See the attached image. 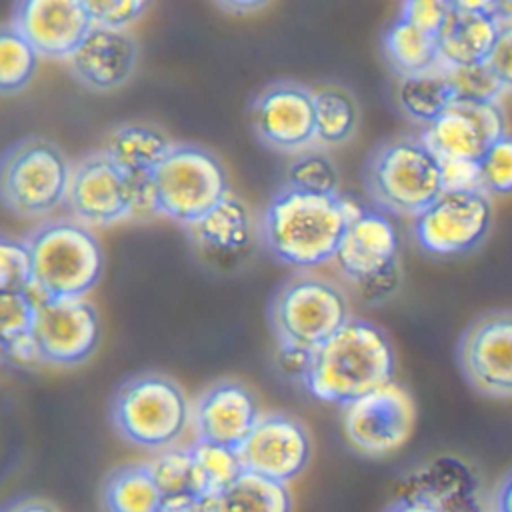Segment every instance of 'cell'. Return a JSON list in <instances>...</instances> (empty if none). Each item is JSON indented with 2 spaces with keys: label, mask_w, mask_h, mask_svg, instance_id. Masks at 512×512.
I'll return each mask as SVG.
<instances>
[{
  "label": "cell",
  "mask_w": 512,
  "mask_h": 512,
  "mask_svg": "<svg viewBox=\"0 0 512 512\" xmlns=\"http://www.w3.org/2000/svg\"><path fill=\"white\" fill-rule=\"evenodd\" d=\"M354 200L284 186L266 206L262 234L268 250L294 268H316L336 258L350 222L362 212Z\"/></svg>",
  "instance_id": "6da1fadb"
},
{
  "label": "cell",
  "mask_w": 512,
  "mask_h": 512,
  "mask_svg": "<svg viewBox=\"0 0 512 512\" xmlns=\"http://www.w3.org/2000/svg\"><path fill=\"white\" fill-rule=\"evenodd\" d=\"M394 362L386 334L376 324L352 316L338 334L312 352L302 384L322 402L348 406L392 382Z\"/></svg>",
  "instance_id": "7a4b0ae2"
},
{
  "label": "cell",
  "mask_w": 512,
  "mask_h": 512,
  "mask_svg": "<svg viewBox=\"0 0 512 512\" xmlns=\"http://www.w3.org/2000/svg\"><path fill=\"white\" fill-rule=\"evenodd\" d=\"M32 254L30 298H84L102 274V248L80 222L54 220L26 240Z\"/></svg>",
  "instance_id": "3957f363"
},
{
  "label": "cell",
  "mask_w": 512,
  "mask_h": 512,
  "mask_svg": "<svg viewBox=\"0 0 512 512\" xmlns=\"http://www.w3.org/2000/svg\"><path fill=\"white\" fill-rule=\"evenodd\" d=\"M366 186L384 212L416 218L444 192L442 164L420 138H398L370 156Z\"/></svg>",
  "instance_id": "277c9868"
},
{
  "label": "cell",
  "mask_w": 512,
  "mask_h": 512,
  "mask_svg": "<svg viewBox=\"0 0 512 512\" xmlns=\"http://www.w3.org/2000/svg\"><path fill=\"white\" fill-rule=\"evenodd\" d=\"M192 410L182 388L158 374L126 382L112 402V422L124 440L148 450H168L188 428Z\"/></svg>",
  "instance_id": "5b68a950"
},
{
  "label": "cell",
  "mask_w": 512,
  "mask_h": 512,
  "mask_svg": "<svg viewBox=\"0 0 512 512\" xmlns=\"http://www.w3.org/2000/svg\"><path fill=\"white\" fill-rule=\"evenodd\" d=\"M350 304L332 280L300 274L272 300L270 322L280 344L314 352L350 322Z\"/></svg>",
  "instance_id": "8992f818"
},
{
  "label": "cell",
  "mask_w": 512,
  "mask_h": 512,
  "mask_svg": "<svg viewBox=\"0 0 512 512\" xmlns=\"http://www.w3.org/2000/svg\"><path fill=\"white\" fill-rule=\"evenodd\" d=\"M70 174L72 168L52 142L22 140L4 154L2 200L18 216H46L66 202Z\"/></svg>",
  "instance_id": "52a82bcc"
},
{
  "label": "cell",
  "mask_w": 512,
  "mask_h": 512,
  "mask_svg": "<svg viewBox=\"0 0 512 512\" xmlns=\"http://www.w3.org/2000/svg\"><path fill=\"white\" fill-rule=\"evenodd\" d=\"M160 216L192 226L228 196L226 170L204 148L174 144L152 172Z\"/></svg>",
  "instance_id": "ba28073f"
},
{
  "label": "cell",
  "mask_w": 512,
  "mask_h": 512,
  "mask_svg": "<svg viewBox=\"0 0 512 512\" xmlns=\"http://www.w3.org/2000/svg\"><path fill=\"white\" fill-rule=\"evenodd\" d=\"M416 406L394 380L344 406L342 432L348 444L364 456H388L412 436Z\"/></svg>",
  "instance_id": "9c48e42d"
},
{
  "label": "cell",
  "mask_w": 512,
  "mask_h": 512,
  "mask_svg": "<svg viewBox=\"0 0 512 512\" xmlns=\"http://www.w3.org/2000/svg\"><path fill=\"white\" fill-rule=\"evenodd\" d=\"M492 214V202L484 190L442 192L414 218V238L434 256L464 254L488 236Z\"/></svg>",
  "instance_id": "30bf717a"
},
{
  "label": "cell",
  "mask_w": 512,
  "mask_h": 512,
  "mask_svg": "<svg viewBox=\"0 0 512 512\" xmlns=\"http://www.w3.org/2000/svg\"><path fill=\"white\" fill-rule=\"evenodd\" d=\"M32 334L46 364L72 366L96 350L100 322L84 298H42L36 300Z\"/></svg>",
  "instance_id": "8fae6325"
},
{
  "label": "cell",
  "mask_w": 512,
  "mask_h": 512,
  "mask_svg": "<svg viewBox=\"0 0 512 512\" xmlns=\"http://www.w3.org/2000/svg\"><path fill=\"white\" fill-rule=\"evenodd\" d=\"M256 136L280 152H306L316 142L314 90L292 82L264 88L250 108Z\"/></svg>",
  "instance_id": "7c38bea8"
},
{
  "label": "cell",
  "mask_w": 512,
  "mask_h": 512,
  "mask_svg": "<svg viewBox=\"0 0 512 512\" xmlns=\"http://www.w3.org/2000/svg\"><path fill=\"white\" fill-rule=\"evenodd\" d=\"M460 366L468 382L488 396H512V310L476 318L460 338Z\"/></svg>",
  "instance_id": "4fadbf2b"
},
{
  "label": "cell",
  "mask_w": 512,
  "mask_h": 512,
  "mask_svg": "<svg viewBox=\"0 0 512 512\" xmlns=\"http://www.w3.org/2000/svg\"><path fill=\"white\" fill-rule=\"evenodd\" d=\"M502 136L506 130L498 102H454L442 116L424 126L420 140L440 162H480Z\"/></svg>",
  "instance_id": "5bb4252c"
},
{
  "label": "cell",
  "mask_w": 512,
  "mask_h": 512,
  "mask_svg": "<svg viewBox=\"0 0 512 512\" xmlns=\"http://www.w3.org/2000/svg\"><path fill=\"white\" fill-rule=\"evenodd\" d=\"M66 204L84 226H110L132 216L130 178L104 152L82 158L70 174Z\"/></svg>",
  "instance_id": "9a60e30c"
},
{
  "label": "cell",
  "mask_w": 512,
  "mask_h": 512,
  "mask_svg": "<svg viewBox=\"0 0 512 512\" xmlns=\"http://www.w3.org/2000/svg\"><path fill=\"white\" fill-rule=\"evenodd\" d=\"M246 472L288 484L304 472L310 460L306 428L288 414L260 416L238 448Z\"/></svg>",
  "instance_id": "2e32d148"
},
{
  "label": "cell",
  "mask_w": 512,
  "mask_h": 512,
  "mask_svg": "<svg viewBox=\"0 0 512 512\" xmlns=\"http://www.w3.org/2000/svg\"><path fill=\"white\" fill-rule=\"evenodd\" d=\"M12 26L40 56L68 60L92 28L86 2L26 0L20 2Z\"/></svg>",
  "instance_id": "e0dca14e"
},
{
  "label": "cell",
  "mask_w": 512,
  "mask_h": 512,
  "mask_svg": "<svg viewBox=\"0 0 512 512\" xmlns=\"http://www.w3.org/2000/svg\"><path fill=\"white\" fill-rule=\"evenodd\" d=\"M398 252L394 222L380 210L364 208L346 228L334 262L352 284H358L400 264Z\"/></svg>",
  "instance_id": "ac0fdd59"
},
{
  "label": "cell",
  "mask_w": 512,
  "mask_h": 512,
  "mask_svg": "<svg viewBox=\"0 0 512 512\" xmlns=\"http://www.w3.org/2000/svg\"><path fill=\"white\" fill-rule=\"evenodd\" d=\"M260 420L252 392L238 382L210 386L194 404L192 424L198 440L240 448Z\"/></svg>",
  "instance_id": "d6986e66"
},
{
  "label": "cell",
  "mask_w": 512,
  "mask_h": 512,
  "mask_svg": "<svg viewBox=\"0 0 512 512\" xmlns=\"http://www.w3.org/2000/svg\"><path fill=\"white\" fill-rule=\"evenodd\" d=\"M188 228L196 252L218 270L240 266L256 238L250 210L230 194Z\"/></svg>",
  "instance_id": "ffe728a7"
},
{
  "label": "cell",
  "mask_w": 512,
  "mask_h": 512,
  "mask_svg": "<svg viewBox=\"0 0 512 512\" xmlns=\"http://www.w3.org/2000/svg\"><path fill=\"white\" fill-rule=\"evenodd\" d=\"M500 30V2H452L438 34L440 64L448 68L486 62Z\"/></svg>",
  "instance_id": "44dd1931"
},
{
  "label": "cell",
  "mask_w": 512,
  "mask_h": 512,
  "mask_svg": "<svg viewBox=\"0 0 512 512\" xmlns=\"http://www.w3.org/2000/svg\"><path fill=\"white\" fill-rule=\"evenodd\" d=\"M136 60L138 46L126 30L92 26L66 62L84 86L106 92L130 80Z\"/></svg>",
  "instance_id": "7402d4cb"
},
{
  "label": "cell",
  "mask_w": 512,
  "mask_h": 512,
  "mask_svg": "<svg viewBox=\"0 0 512 512\" xmlns=\"http://www.w3.org/2000/svg\"><path fill=\"white\" fill-rule=\"evenodd\" d=\"M170 138L148 124H124L116 128L104 146V154L128 176L152 174L170 154Z\"/></svg>",
  "instance_id": "603a6c76"
},
{
  "label": "cell",
  "mask_w": 512,
  "mask_h": 512,
  "mask_svg": "<svg viewBox=\"0 0 512 512\" xmlns=\"http://www.w3.org/2000/svg\"><path fill=\"white\" fill-rule=\"evenodd\" d=\"M396 100L406 116L424 126L432 124L456 102L446 66L438 64L428 72L400 76L396 86Z\"/></svg>",
  "instance_id": "cb8c5ba5"
},
{
  "label": "cell",
  "mask_w": 512,
  "mask_h": 512,
  "mask_svg": "<svg viewBox=\"0 0 512 512\" xmlns=\"http://www.w3.org/2000/svg\"><path fill=\"white\" fill-rule=\"evenodd\" d=\"M206 512H290L292 500L286 484L244 472L226 490L204 498Z\"/></svg>",
  "instance_id": "d4e9b609"
},
{
  "label": "cell",
  "mask_w": 512,
  "mask_h": 512,
  "mask_svg": "<svg viewBox=\"0 0 512 512\" xmlns=\"http://www.w3.org/2000/svg\"><path fill=\"white\" fill-rule=\"evenodd\" d=\"M384 52L400 76L428 72L440 64L438 38L398 16L384 34Z\"/></svg>",
  "instance_id": "484cf974"
},
{
  "label": "cell",
  "mask_w": 512,
  "mask_h": 512,
  "mask_svg": "<svg viewBox=\"0 0 512 512\" xmlns=\"http://www.w3.org/2000/svg\"><path fill=\"white\" fill-rule=\"evenodd\" d=\"M164 502V494L148 464L120 468L104 486V506L108 512H162Z\"/></svg>",
  "instance_id": "4316f807"
},
{
  "label": "cell",
  "mask_w": 512,
  "mask_h": 512,
  "mask_svg": "<svg viewBox=\"0 0 512 512\" xmlns=\"http://www.w3.org/2000/svg\"><path fill=\"white\" fill-rule=\"evenodd\" d=\"M188 450L192 456L194 486L200 500L226 490L246 472L236 448L196 440Z\"/></svg>",
  "instance_id": "83f0119b"
},
{
  "label": "cell",
  "mask_w": 512,
  "mask_h": 512,
  "mask_svg": "<svg viewBox=\"0 0 512 512\" xmlns=\"http://www.w3.org/2000/svg\"><path fill=\"white\" fill-rule=\"evenodd\" d=\"M316 104V142L340 146L352 138L358 126V104L342 86H322L314 90Z\"/></svg>",
  "instance_id": "f1b7e54d"
},
{
  "label": "cell",
  "mask_w": 512,
  "mask_h": 512,
  "mask_svg": "<svg viewBox=\"0 0 512 512\" xmlns=\"http://www.w3.org/2000/svg\"><path fill=\"white\" fill-rule=\"evenodd\" d=\"M38 52L14 28L4 26L0 32V88L4 94L22 90L34 76Z\"/></svg>",
  "instance_id": "f546056e"
},
{
  "label": "cell",
  "mask_w": 512,
  "mask_h": 512,
  "mask_svg": "<svg viewBox=\"0 0 512 512\" xmlns=\"http://www.w3.org/2000/svg\"><path fill=\"white\" fill-rule=\"evenodd\" d=\"M148 468L160 492L164 494V500L198 498L196 486H194V468H192L190 450H182V448L162 450L148 464Z\"/></svg>",
  "instance_id": "4dcf8cb0"
},
{
  "label": "cell",
  "mask_w": 512,
  "mask_h": 512,
  "mask_svg": "<svg viewBox=\"0 0 512 512\" xmlns=\"http://www.w3.org/2000/svg\"><path fill=\"white\" fill-rule=\"evenodd\" d=\"M286 186L312 194H338V172L322 152H300L286 170Z\"/></svg>",
  "instance_id": "1f68e13d"
},
{
  "label": "cell",
  "mask_w": 512,
  "mask_h": 512,
  "mask_svg": "<svg viewBox=\"0 0 512 512\" xmlns=\"http://www.w3.org/2000/svg\"><path fill=\"white\" fill-rule=\"evenodd\" d=\"M444 66V64H442ZM448 76L456 94V102H496L498 96L504 92L502 82L494 74L488 62L470 64V66H456L448 68Z\"/></svg>",
  "instance_id": "d6a6232c"
},
{
  "label": "cell",
  "mask_w": 512,
  "mask_h": 512,
  "mask_svg": "<svg viewBox=\"0 0 512 512\" xmlns=\"http://www.w3.org/2000/svg\"><path fill=\"white\" fill-rule=\"evenodd\" d=\"M0 288L2 292H28L32 288V254L26 240L2 238Z\"/></svg>",
  "instance_id": "836d02e7"
},
{
  "label": "cell",
  "mask_w": 512,
  "mask_h": 512,
  "mask_svg": "<svg viewBox=\"0 0 512 512\" xmlns=\"http://www.w3.org/2000/svg\"><path fill=\"white\" fill-rule=\"evenodd\" d=\"M482 190L494 194H512V136L494 142L478 162Z\"/></svg>",
  "instance_id": "e575fe53"
},
{
  "label": "cell",
  "mask_w": 512,
  "mask_h": 512,
  "mask_svg": "<svg viewBox=\"0 0 512 512\" xmlns=\"http://www.w3.org/2000/svg\"><path fill=\"white\" fill-rule=\"evenodd\" d=\"M36 302L28 292H2L0 296V336L2 340L32 332Z\"/></svg>",
  "instance_id": "d590c367"
},
{
  "label": "cell",
  "mask_w": 512,
  "mask_h": 512,
  "mask_svg": "<svg viewBox=\"0 0 512 512\" xmlns=\"http://www.w3.org/2000/svg\"><path fill=\"white\" fill-rule=\"evenodd\" d=\"M86 10L90 14L92 26L108 28V30H126L134 20H138L146 4L138 0H122V2H86Z\"/></svg>",
  "instance_id": "8d00e7d4"
},
{
  "label": "cell",
  "mask_w": 512,
  "mask_h": 512,
  "mask_svg": "<svg viewBox=\"0 0 512 512\" xmlns=\"http://www.w3.org/2000/svg\"><path fill=\"white\" fill-rule=\"evenodd\" d=\"M452 10V2H440V0H412L402 4L400 16L420 30L432 34L438 38L440 30L444 28L448 16Z\"/></svg>",
  "instance_id": "74e56055"
},
{
  "label": "cell",
  "mask_w": 512,
  "mask_h": 512,
  "mask_svg": "<svg viewBox=\"0 0 512 512\" xmlns=\"http://www.w3.org/2000/svg\"><path fill=\"white\" fill-rule=\"evenodd\" d=\"M504 90H512V20L500 22L496 44L486 60Z\"/></svg>",
  "instance_id": "f35d334b"
},
{
  "label": "cell",
  "mask_w": 512,
  "mask_h": 512,
  "mask_svg": "<svg viewBox=\"0 0 512 512\" xmlns=\"http://www.w3.org/2000/svg\"><path fill=\"white\" fill-rule=\"evenodd\" d=\"M130 178V218H152L160 216V204L152 174L144 176H128Z\"/></svg>",
  "instance_id": "ab89813d"
},
{
  "label": "cell",
  "mask_w": 512,
  "mask_h": 512,
  "mask_svg": "<svg viewBox=\"0 0 512 512\" xmlns=\"http://www.w3.org/2000/svg\"><path fill=\"white\" fill-rule=\"evenodd\" d=\"M444 192H466L482 190L478 162H440Z\"/></svg>",
  "instance_id": "60d3db41"
},
{
  "label": "cell",
  "mask_w": 512,
  "mask_h": 512,
  "mask_svg": "<svg viewBox=\"0 0 512 512\" xmlns=\"http://www.w3.org/2000/svg\"><path fill=\"white\" fill-rule=\"evenodd\" d=\"M360 298L364 302H370V304H378V302H384L388 300L400 286V264L388 268L386 272L378 274V276H372L368 280H362L358 284H354Z\"/></svg>",
  "instance_id": "b9f144b4"
},
{
  "label": "cell",
  "mask_w": 512,
  "mask_h": 512,
  "mask_svg": "<svg viewBox=\"0 0 512 512\" xmlns=\"http://www.w3.org/2000/svg\"><path fill=\"white\" fill-rule=\"evenodd\" d=\"M2 354L6 360H12L18 366H32V364H46L40 352V346L32 332L20 334L10 340H2Z\"/></svg>",
  "instance_id": "7bdbcfd3"
},
{
  "label": "cell",
  "mask_w": 512,
  "mask_h": 512,
  "mask_svg": "<svg viewBox=\"0 0 512 512\" xmlns=\"http://www.w3.org/2000/svg\"><path fill=\"white\" fill-rule=\"evenodd\" d=\"M278 366L292 378H298L300 382L306 378L308 368H310V360H312V352L298 348V346H286L280 344L278 348Z\"/></svg>",
  "instance_id": "ee69618b"
},
{
  "label": "cell",
  "mask_w": 512,
  "mask_h": 512,
  "mask_svg": "<svg viewBox=\"0 0 512 512\" xmlns=\"http://www.w3.org/2000/svg\"><path fill=\"white\" fill-rule=\"evenodd\" d=\"M388 512H444V510L422 496L400 494V498L388 508Z\"/></svg>",
  "instance_id": "f6af8a7d"
},
{
  "label": "cell",
  "mask_w": 512,
  "mask_h": 512,
  "mask_svg": "<svg viewBox=\"0 0 512 512\" xmlns=\"http://www.w3.org/2000/svg\"><path fill=\"white\" fill-rule=\"evenodd\" d=\"M494 512H512V472L500 482L494 494Z\"/></svg>",
  "instance_id": "bcb514c9"
},
{
  "label": "cell",
  "mask_w": 512,
  "mask_h": 512,
  "mask_svg": "<svg viewBox=\"0 0 512 512\" xmlns=\"http://www.w3.org/2000/svg\"><path fill=\"white\" fill-rule=\"evenodd\" d=\"M162 512H206L202 506V500L198 498H178V500H166Z\"/></svg>",
  "instance_id": "7dc6e473"
},
{
  "label": "cell",
  "mask_w": 512,
  "mask_h": 512,
  "mask_svg": "<svg viewBox=\"0 0 512 512\" xmlns=\"http://www.w3.org/2000/svg\"><path fill=\"white\" fill-rule=\"evenodd\" d=\"M218 6L222 10H232L234 14H250L254 10L264 8L266 2H244V0H240V2H218Z\"/></svg>",
  "instance_id": "c3c4849f"
},
{
  "label": "cell",
  "mask_w": 512,
  "mask_h": 512,
  "mask_svg": "<svg viewBox=\"0 0 512 512\" xmlns=\"http://www.w3.org/2000/svg\"><path fill=\"white\" fill-rule=\"evenodd\" d=\"M8 512H56V510L50 504H46V502L26 500V502H20V504L12 506Z\"/></svg>",
  "instance_id": "681fc988"
}]
</instances>
